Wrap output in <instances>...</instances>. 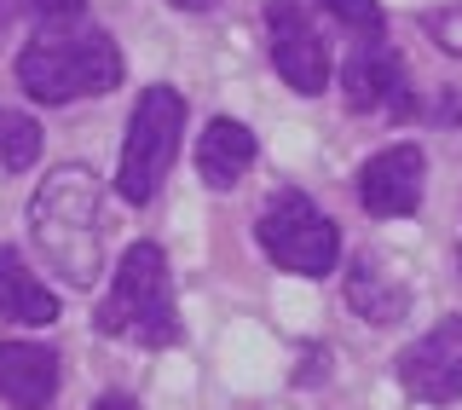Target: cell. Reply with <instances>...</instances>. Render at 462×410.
<instances>
[{
    "label": "cell",
    "mask_w": 462,
    "mask_h": 410,
    "mask_svg": "<svg viewBox=\"0 0 462 410\" xmlns=\"http://www.w3.org/2000/svg\"><path fill=\"white\" fill-rule=\"evenodd\" d=\"M122 76H127L122 47L87 12H76V18H47L18 52V87L35 105H76V98L122 87Z\"/></svg>",
    "instance_id": "obj_1"
},
{
    "label": "cell",
    "mask_w": 462,
    "mask_h": 410,
    "mask_svg": "<svg viewBox=\"0 0 462 410\" xmlns=\"http://www.w3.org/2000/svg\"><path fill=\"white\" fill-rule=\"evenodd\" d=\"M29 231L69 289H93L105 272V191L87 168H52L29 197Z\"/></svg>",
    "instance_id": "obj_2"
},
{
    "label": "cell",
    "mask_w": 462,
    "mask_h": 410,
    "mask_svg": "<svg viewBox=\"0 0 462 410\" xmlns=\"http://www.w3.org/2000/svg\"><path fill=\"white\" fill-rule=\"evenodd\" d=\"M93 330L134 347H173L180 341V306H173L168 255L156 243H134L116 266L105 301L93 306Z\"/></svg>",
    "instance_id": "obj_3"
},
{
    "label": "cell",
    "mask_w": 462,
    "mask_h": 410,
    "mask_svg": "<svg viewBox=\"0 0 462 410\" xmlns=\"http://www.w3.org/2000/svg\"><path fill=\"white\" fill-rule=\"evenodd\" d=\"M185 134V98L173 87H144L134 122H127V144H122V168H116V191H122L134 209H144L156 191H162L173 151H180Z\"/></svg>",
    "instance_id": "obj_4"
},
{
    "label": "cell",
    "mask_w": 462,
    "mask_h": 410,
    "mask_svg": "<svg viewBox=\"0 0 462 410\" xmlns=\"http://www.w3.org/2000/svg\"><path fill=\"white\" fill-rule=\"evenodd\" d=\"M254 243L272 266L300 272V277H324L341 260V226L329 219L307 191H278L254 219Z\"/></svg>",
    "instance_id": "obj_5"
},
{
    "label": "cell",
    "mask_w": 462,
    "mask_h": 410,
    "mask_svg": "<svg viewBox=\"0 0 462 410\" xmlns=\"http://www.w3.org/2000/svg\"><path fill=\"white\" fill-rule=\"evenodd\" d=\"M266 35H272V70L295 93H324L329 87V47L324 29L300 0H266Z\"/></svg>",
    "instance_id": "obj_6"
},
{
    "label": "cell",
    "mask_w": 462,
    "mask_h": 410,
    "mask_svg": "<svg viewBox=\"0 0 462 410\" xmlns=\"http://www.w3.org/2000/svg\"><path fill=\"white\" fill-rule=\"evenodd\" d=\"M399 387L422 405H451L462 399V318L433 324L422 341L399 353Z\"/></svg>",
    "instance_id": "obj_7"
},
{
    "label": "cell",
    "mask_w": 462,
    "mask_h": 410,
    "mask_svg": "<svg viewBox=\"0 0 462 410\" xmlns=\"http://www.w3.org/2000/svg\"><path fill=\"white\" fill-rule=\"evenodd\" d=\"M422 185H428V156L416 144H387L382 156H370L358 168V202L375 219H404L422 209Z\"/></svg>",
    "instance_id": "obj_8"
},
{
    "label": "cell",
    "mask_w": 462,
    "mask_h": 410,
    "mask_svg": "<svg viewBox=\"0 0 462 410\" xmlns=\"http://www.w3.org/2000/svg\"><path fill=\"white\" fill-rule=\"evenodd\" d=\"M0 399L18 410H47L58 399V353L41 341H0Z\"/></svg>",
    "instance_id": "obj_9"
},
{
    "label": "cell",
    "mask_w": 462,
    "mask_h": 410,
    "mask_svg": "<svg viewBox=\"0 0 462 410\" xmlns=\"http://www.w3.org/2000/svg\"><path fill=\"white\" fill-rule=\"evenodd\" d=\"M341 93H346V105H353V110L393 105V98L404 93V58L387 47L382 35L358 41V52L346 58V70H341Z\"/></svg>",
    "instance_id": "obj_10"
},
{
    "label": "cell",
    "mask_w": 462,
    "mask_h": 410,
    "mask_svg": "<svg viewBox=\"0 0 462 410\" xmlns=\"http://www.w3.org/2000/svg\"><path fill=\"white\" fill-rule=\"evenodd\" d=\"M254 156H260L254 134L243 122H231V116L208 122L202 139H197V173H202V185H214V191H231V185L254 168Z\"/></svg>",
    "instance_id": "obj_11"
},
{
    "label": "cell",
    "mask_w": 462,
    "mask_h": 410,
    "mask_svg": "<svg viewBox=\"0 0 462 410\" xmlns=\"http://www.w3.org/2000/svg\"><path fill=\"white\" fill-rule=\"evenodd\" d=\"M58 312H64V306H58V295L23 266L18 248H0V318H6V324L47 330V324H58Z\"/></svg>",
    "instance_id": "obj_12"
},
{
    "label": "cell",
    "mask_w": 462,
    "mask_h": 410,
    "mask_svg": "<svg viewBox=\"0 0 462 410\" xmlns=\"http://www.w3.org/2000/svg\"><path fill=\"white\" fill-rule=\"evenodd\" d=\"M346 306H353L358 318H370V324H399V318L411 312V289H404L375 255H358L353 272H346Z\"/></svg>",
    "instance_id": "obj_13"
},
{
    "label": "cell",
    "mask_w": 462,
    "mask_h": 410,
    "mask_svg": "<svg viewBox=\"0 0 462 410\" xmlns=\"http://www.w3.org/2000/svg\"><path fill=\"white\" fill-rule=\"evenodd\" d=\"M35 156H41V127H35V116L0 110V168H6V173L35 168Z\"/></svg>",
    "instance_id": "obj_14"
},
{
    "label": "cell",
    "mask_w": 462,
    "mask_h": 410,
    "mask_svg": "<svg viewBox=\"0 0 462 410\" xmlns=\"http://www.w3.org/2000/svg\"><path fill=\"white\" fill-rule=\"evenodd\" d=\"M318 6L329 12L341 29H353L358 41H375L387 29V12H382V0H318Z\"/></svg>",
    "instance_id": "obj_15"
},
{
    "label": "cell",
    "mask_w": 462,
    "mask_h": 410,
    "mask_svg": "<svg viewBox=\"0 0 462 410\" xmlns=\"http://www.w3.org/2000/svg\"><path fill=\"white\" fill-rule=\"evenodd\" d=\"M428 35L439 41L445 52H462V6H439V12H428Z\"/></svg>",
    "instance_id": "obj_16"
},
{
    "label": "cell",
    "mask_w": 462,
    "mask_h": 410,
    "mask_svg": "<svg viewBox=\"0 0 462 410\" xmlns=\"http://www.w3.org/2000/svg\"><path fill=\"white\" fill-rule=\"evenodd\" d=\"M18 6H23V12H35V18L47 23V18H76L87 0H18Z\"/></svg>",
    "instance_id": "obj_17"
},
{
    "label": "cell",
    "mask_w": 462,
    "mask_h": 410,
    "mask_svg": "<svg viewBox=\"0 0 462 410\" xmlns=\"http://www.w3.org/2000/svg\"><path fill=\"white\" fill-rule=\"evenodd\" d=\"M428 122H439V127H462V93H439V110H428Z\"/></svg>",
    "instance_id": "obj_18"
},
{
    "label": "cell",
    "mask_w": 462,
    "mask_h": 410,
    "mask_svg": "<svg viewBox=\"0 0 462 410\" xmlns=\"http://www.w3.org/2000/svg\"><path fill=\"white\" fill-rule=\"evenodd\" d=\"M93 410H139L134 399H127V393H105V399H98Z\"/></svg>",
    "instance_id": "obj_19"
},
{
    "label": "cell",
    "mask_w": 462,
    "mask_h": 410,
    "mask_svg": "<svg viewBox=\"0 0 462 410\" xmlns=\"http://www.w3.org/2000/svg\"><path fill=\"white\" fill-rule=\"evenodd\" d=\"M168 6H180V12H214V0H168Z\"/></svg>",
    "instance_id": "obj_20"
},
{
    "label": "cell",
    "mask_w": 462,
    "mask_h": 410,
    "mask_svg": "<svg viewBox=\"0 0 462 410\" xmlns=\"http://www.w3.org/2000/svg\"><path fill=\"white\" fill-rule=\"evenodd\" d=\"M12 18H18V0H0V29H6Z\"/></svg>",
    "instance_id": "obj_21"
},
{
    "label": "cell",
    "mask_w": 462,
    "mask_h": 410,
    "mask_svg": "<svg viewBox=\"0 0 462 410\" xmlns=\"http://www.w3.org/2000/svg\"><path fill=\"white\" fill-rule=\"evenodd\" d=\"M457 266H462V243H457Z\"/></svg>",
    "instance_id": "obj_22"
}]
</instances>
